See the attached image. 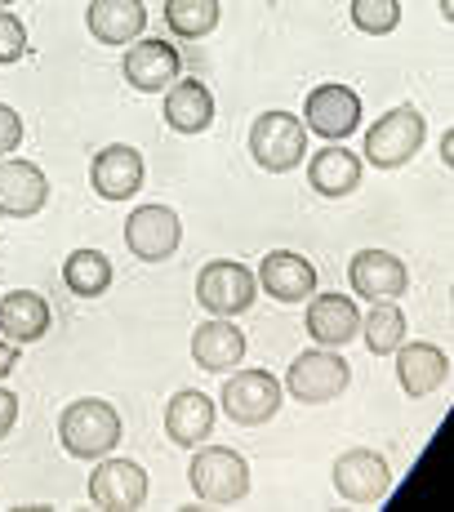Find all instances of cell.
<instances>
[{
  "label": "cell",
  "instance_id": "6da1fadb",
  "mask_svg": "<svg viewBox=\"0 0 454 512\" xmlns=\"http://www.w3.org/2000/svg\"><path fill=\"white\" fill-rule=\"evenodd\" d=\"M58 441L76 459H103L121 446V415L107 401L81 397L58 415Z\"/></svg>",
  "mask_w": 454,
  "mask_h": 512
},
{
  "label": "cell",
  "instance_id": "7a4b0ae2",
  "mask_svg": "<svg viewBox=\"0 0 454 512\" xmlns=\"http://www.w3.org/2000/svg\"><path fill=\"white\" fill-rule=\"evenodd\" d=\"M423 139H428L423 112L401 103L370 125V134H365V161H370L374 170H401V165H410L414 156H419Z\"/></svg>",
  "mask_w": 454,
  "mask_h": 512
},
{
  "label": "cell",
  "instance_id": "3957f363",
  "mask_svg": "<svg viewBox=\"0 0 454 512\" xmlns=\"http://www.w3.org/2000/svg\"><path fill=\"white\" fill-rule=\"evenodd\" d=\"M187 481H192L196 499H205V504H214V508H227L250 495V464L227 446H201L192 455V464H187Z\"/></svg>",
  "mask_w": 454,
  "mask_h": 512
},
{
  "label": "cell",
  "instance_id": "277c9868",
  "mask_svg": "<svg viewBox=\"0 0 454 512\" xmlns=\"http://www.w3.org/2000/svg\"><path fill=\"white\" fill-rule=\"evenodd\" d=\"M250 156L268 174L299 170L303 156H308V125L294 112H263L250 125Z\"/></svg>",
  "mask_w": 454,
  "mask_h": 512
},
{
  "label": "cell",
  "instance_id": "5b68a950",
  "mask_svg": "<svg viewBox=\"0 0 454 512\" xmlns=\"http://www.w3.org/2000/svg\"><path fill=\"white\" fill-rule=\"evenodd\" d=\"M254 294H259V281L245 263L236 259H214L196 272V303L214 317H236V312L254 308Z\"/></svg>",
  "mask_w": 454,
  "mask_h": 512
},
{
  "label": "cell",
  "instance_id": "8992f818",
  "mask_svg": "<svg viewBox=\"0 0 454 512\" xmlns=\"http://www.w3.org/2000/svg\"><path fill=\"white\" fill-rule=\"evenodd\" d=\"M352 370L348 361L339 357L334 348H312L303 352V357L290 361V374H285V388H290L294 401H303V406H325V401H334L343 388H348Z\"/></svg>",
  "mask_w": 454,
  "mask_h": 512
},
{
  "label": "cell",
  "instance_id": "52a82bcc",
  "mask_svg": "<svg viewBox=\"0 0 454 512\" xmlns=\"http://www.w3.org/2000/svg\"><path fill=\"white\" fill-rule=\"evenodd\" d=\"M223 410L241 428H259L281 410V379L272 370H232L223 383Z\"/></svg>",
  "mask_w": 454,
  "mask_h": 512
},
{
  "label": "cell",
  "instance_id": "ba28073f",
  "mask_svg": "<svg viewBox=\"0 0 454 512\" xmlns=\"http://www.w3.org/2000/svg\"><path fill=\"white\" fill-rule=\"evenodd\" d=\"M179 241H183V223L170 205H134L130 219H125V245L143 263L170 259L179 250Z\"/></svg>",
  "mask_w": 454,
  "mask_h": 512
},
{
  "label": "cell",
  "instance_id": "9c48e42d",
  "mask_svg": "<svg viewBox=\"0 0 454 512\" xmlns=\"http://www.w3.org/2000/svg\"><path fill=\"white\" fill-rule=\"evenodd\" d=\"M303 125H308V134H321V139H330V143H343L361 125L357 90H348V85H339V81L317 85V90L308 94V103H303Z\"/></svg>",
  "mask_w": 454,
  "mask_h": 512
},
{
  "label": "cell",
  "instance_id": "30bf717a",
  "mask_svg": "<svg viewBox=\"0 0 454 512\" xmlns=\"http://www.w3.org/2000/svg\"><path fill=\"white\" fill-rule=\"evenodd\" d=\"M90 499L103 512H134L147 504V472L134 459H112L103 455L90 472Z\"/></svg>",
  "mask_w": 454,
  "mask_h": 512
},
{
  "label": "cell",
  "instance_id": "8fae6325",
  "mask_svg": "<svg viewBox=\"0 0 454 512\" xmlns=\"http://www.w3.org/2000/svg\"><path fill=\"white\" fill-rule=\"evenodd\" d=\"M334 490H339L348 504H379L392 490V468L383 455L374 450H348L334 464Z\"/></svg>",
  "mask_w": 454,
  "mask_h": 512
},
{
  "label": "cell",
  "instance_id": "7c38bea8",
  "mask_svg": "<svg viewBox=\"0 0 454 512\" xmlns=\"http://www.w3.org/2000/svg\"><path fill=\"white\" fill-rule=\"evenodd\" d=\"M179 72H183V58L170 41H143V36H138V41H130V49H125V81L143 94L170 90V85L179 81Z\"/></svg>",
  "mask_w": 454,
  "mask_h": 512
},
{
  "label": "cell",
  "instance_id": "4fadbf2b",
  "mask_svg": "<svg viewBox=\"0 0 454 512\" xmlns=\"http://www.w3.org/2000/svg\"><path fill=\"white\" fill-rule=\"evenodd\" d=\"M254 281L263 285V290L272 294V299H281V303H303V299H312L317 294V268H312L303 254H294V250H272V254H263V263H259V272H254Z\"/></svg>",
  "mask_w": 454,
  "mask_h": 512
},
{
  "label": "cell",
  "instance_id": "5bb4252c",
  "mask_svg": "<svg viewBox=\"0 0 454 512\" xmlns=\"http://www.w3.org/2000/svg\"><path fill=\"white\" fill-rule=\"evenodd\" d=\"M348 281H352V290H357L361 299H370V303L401 299V294L410 290L406 263H401L397 254H388V250H361L357 259H352V268H348Z\"/></svg>",
  "mask_w": 454,
  "mask_h": 512
},
{
  "label": "cell",
  "instance_id": "9a60e30c",
  "mask_svg": "<svg viewBox=\"0 0 454 512\" xmlns=\"http://www.w3.org/2000/svg\"><path fill=\"white\" fill-rule=\"evenodd\" d=\"M90 183L103 201H130V196L143 187V156L130 143H112L94 156L90 165Z\"/></svg>",
  "mask_w": 454,
  "mask_h": 512
},
{
  "label": "cell",
  "instance_id": "2e32d148",
  "mask_svg": "<svg viewBox=\"0 0 454 512\" xmlns=\"http://www.w3.org/2000/svg\"><path fill=\"white\" fill-rule=\"evenodd\" d=\"M303 326L321 348H343V343H352L361 334V312L348 294H312Z\"/></svg>",
  "mask_w": 454,
  "mask_h": 512
},
{
  "label": "cell",
  "instance_id": "e0dca14e",
  "mask_svg": "<svg viewBox=\"0 0 454 512\" xmlns=\"http://www.w3.org/2000/svg\"><path fill=\"white\" fill-rule=\"evenodd\" d=\"M49 201V179L32 161H0V214L32 219Z\"/></svg>",
  "mask_w": 454,
  "mask_h": 512
},
{
  "label": "cell",
  "instance_id": "ac0fdd59",
  "mask_svg": "<svg viewBox=\"0 0 454 512\" xmlns=\"http://www.w3.org/2000/svg\"><path fill=\"white\" fill-rule=\"evenodd\" d=\"M245 334L232 326V317H210L192 334V361L210 374H232L245 361Z\"/></svg>",
  "mask_w": 454,
  "mask_h": 512
},
{
  "label": "cell",
  "instance_id": "d6986e66",
  "mask_svg": "<svg viewBox=\"0 0 454 512\" xmlns=\"http://www.w3.org/2000/svg\"><path fill=\"white\" fill-rule=\"evenodd\" d=\"M85 27L98 45H130L147 27V5L143 0H90Z\"/></svg>",
  "mask_w": 454,
  "mask_h": 512
},
{
  "label": "cell",
  "instance_id": "ffe728a7",
  "mask_svg": "<svg viewBox=\"0 0 454 512\" xmlns=\"http://www.w3.org/2000/svg\"><path fill=\"white\" fill-rule=\"evenodd\" d=\"M397 379L406 397H428L450 379V357L437 343H401L397 348Z\"/></svg>",
  "mask_w": 454,
  "mask_h": 512
},
{
  "label": "cell",
  "instance_id": "44dd1931",
  "mask_svg": "<svg viewBox=\"0 0 454 512\" xmlns=\"http://www.w3.org/2000/svg\"><path fill=\"white\" fill-rule=\"evenodd\" d=\"M165 432H170V441L183 450L201 446V441L214 432V401L196 388L174 392L170 406H165Z\"/></svg>",
  "mask_w": 454,
  "mask_h": 512
},
{
  "label": "cell",
  "instance_id": "7402d4cb",
  "mask_svg": "<svg viewBox=\"0 0 454 512\" xmlns=\"http://www.w3.org/2000/svg\"><path fill=\"white\" fill-rule=\"evenodd\" d=\"M49 321H54V312H49V303L36 290H14L0 299V334L9 343H18V348L45 339Z\"/></svg>",
  "mask_w": 454,
  "mask_h": 512
},
{
  "label": "cell",
  "instance_id": "603a6c76",
  "mask_svg": "<svg viewBox=\"0 0 454 512\" xmlns=\"http://www.w3.org/2000/svg\"><path fill=\"white\" fill-rule=\"evenodd\" d=\"M308 183H312V192H321V196L357 192V187H361V156L348 152L343 143L321 147V152L308 161Z\"/></svg>",
  "mask_w": 454,
  "mask_h": 512
},
{
  "label": "cell",
  "instance_id": "cb8c5ba5",
  "mask_svg": "<svg viewBox=\"0 0 454 512\" xmlns=\"http://www.w3.org/2000/svg\"><path fill=\"white\" fill-rule=\"evenodd\" d=\"M214 121V98L201 81H174L165 94V125L174 134H205Z\"/></svg>",
  "mask_w": 454,
  "mask_h": 512
},
{
  "label": "cell",
  "instance_id": "d4e9b609",
  "mask_svg": "<svg viewBox=\"0 0 454 512\" xmlns=\"http://www.w3.org/2000/svg\"><path fill=\"white\" fill-rule=\"evenodd\" d=\"M63 281L76 299H98L112 290V259L103 250H72L63 263Z\"/></svg>",
  "mask_w": 454,
  "mask_h": 512
},
{
  "label": "cell",
  "instance_id": "484cf974",
  "mask_svg": "<svg viewBox=\"0 0 454 512\" xmlns=\"http://www.w3.org/2000/svg\"><path fill=\"white\" fill-rule=\"evenodd\" d=\"M361 334H365V348H370L374 357H388V352H397L401 343H406V312H401L392 299L374 303V308L361 317Z\"/></svg>",
  "mask_w": 454,
  "mask_h": 512
},
{
  "label": "cell",
  "instance_id": "4316f807",
  "mask_svg": "<svg viewBox=\"0 0 454 512\" xmlns=\"http://www.w3.org/2000/svg\"><path fill=\"white\" fill-rule=\"evenodd\" d=\"M219 0H165V23L183 41H201L219 27Z\"/></svg>",
  "mask_w": 454,
  "mask_h": 512
},
{
  "label": "cell",
  "instance_id": "83f0119b",
  "mask_svg": "<svg viewBox=\"0 0 454 512\" xmlns=\"http://www.w3.org/2000/svg\"><path fill=\"white\" fill-rule=\"evenodd\" d=\"M352 27L365 36H388L401 27V0H352Z\"/></svg>",
  "mask_w": 454,
  "mask_h": 512
},
{
  "label": "cell",
  "instance_id": "f1b7e54d",
  "mask_svg": "<svg viewBox=\"0 0 454 512\" xmlns=\"http://www.w3.org/2000/svg\"><path fill=\"white\" fill-rule=\"evenodd\" d=\"M27 49V32L9 9H0V63H18V54Z\"/></svg>",
  "mask_w": 454,
  "mask_h": 512
},
{
  "label": "cell",
  "instance_id": "f546056e",
  "mask_svg": "<svg viewBox=\"0 0 454 512\" xmlns=\"http://www.w3.org/2000/svg\"><path fill=\"white\" fill-rule=\"evenodd\" d=\"M23 139V116L14 112L9 103H0V156H9Z\"/></svg>",
  "mask_w": 454,
  "mask_h": 512
},
{
  "label": "cell",
  "instance_id": "4dcf8cb0",
  "mask_svg": "<svg viewBox=\"0 0 454 512\" xmlns=\"http://www.w3.org/2000/svg\"><path fill=\"white\" fill-rule=\"evenodd\" d=\"M14 423H18V397L9 388H0V441L14 432Z\"/></svg>",
  "mask_w": 454,
  "mask_h": 512
},
{
  "label": "cell",
  "instance_id": "1f68e13d",
  "mask_svg": "<svg viewBox=\"0 0 454 512\" xmlns=\"http://www.w3.org/2000/svg\"><path fill=\"white\" fill-rule=\"evenodd\" d=\"M18 352H23V348H18V343H9V339L0 343V379H5V374L18 366Z\"/></svg>",
  "mask_w": 454,
  "mask_h": 512
},
{
  "label": "cell",
  "instance_id": "d6a6232c",
  "mask_svg": "<svg viewBox=\"0 0 454 512\" xmlns=\"http://www.w3.org/2000/svg\"><path fill=\"white\" fill-rule=\"evenodd\" d=\"M441 9H446V23L454 18V0H441Z\"/></svg>",
  "mask_w": 454,
  "mask_h": 512
},
{
  "label": "cell",
  "instance_id": "836d02e7",
  "mask_svg": "<svg viewBox=\"0 0 454 512\" xmlns=\"http://www.w3.org/2000/svg\"><path fill=\"white\" fill-rule=\"evenodd\" d=\"M9 5H14V0H0V9H9Z\"/></svg>",
  "mask_w": 454,
  "mask_h": 512
}]
</instances>
